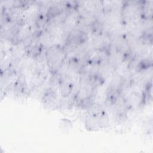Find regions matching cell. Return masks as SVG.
<instances>
[{
    "instance_id": "1",
    "label": "cell",
    "mask_w": 153,
    "mask_h": 153,
    "mask_svg": "<svg viewBox=\"0 0 153 153\" xmlns=\"http://www.w3.org/2000/svg\"><path fill=\"white\" fill-rule=\"evenodd\" d=\"M91 29L93 32L96 34L100 33L103 29L101 23L97 20L94 21L91 24Z\"/></svg>"
},
{
    "instance_id": "2",
    "label": "cell",
    "mask_w": 153,
    "mask_h": 153,
    "mask_svg": "<svg viewBox=\"0 0 153 153\" xmlns=\"http://www.w3.org/2000/svg\"><path fill=\"white\" fill-rule=\"evenodd\" d=\"M60 9L59 8H58L57 7H53L48 10L47 16L48 18L51 19L60 14Z\"/></svg>"
},
{
    "instance_id": "3",
    "label": "cell",
    "mask_w": 153,
    "mask_h": 153,
    "mask_svg": "<svg viewBox=\"0 0 153 153\" xmlns=\"http://www.w3.org/2000/svg\"><path fill=\"white\" fill-rule=\"evenodd\" d=\"M151 65L152 62L151 61H149L148 60H143L139 63L137 68L140 70H143L148 68L149 66H151Z\"/></svg>"
}]
</instances>
